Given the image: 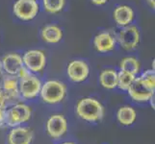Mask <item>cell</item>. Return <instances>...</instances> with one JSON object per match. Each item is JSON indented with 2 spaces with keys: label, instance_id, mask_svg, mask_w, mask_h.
<instances>
[{
  "label": "cell",
  "instance_id": "25",
  "mask_svg": "<svg viewBox=\"0 0 155 144\" xmlns=\"http://www.w3.org/2000/svg\"><path fill=\"white\" fill-rule=\"evenodd\" d=\"M147 3L150 6V8L154 9L155 8V0H146Z\"/></svg>",
  "mask_w": 155,
  "mask_h": 144
},
{
  "label": "cell",
  "instance_id": "17",
  "mask_svg": "<svg viewBox=\"0 0 155 144\" xmlns=\"http://www.w3.org/2000/svg\"><path fill=\"white\" fill-rule=\"evenodd\" d=\"M100 85L107 89H113L117 86V72L113 69H105L100 73Z\"/></svg>",
  "mask_w": 155,
  "mask_h": 144
},
{
  "label": "cell",
  "instance_id": "26",
  "mask_svg": "<svg viewBox=\"0 0 155 144\" xmlns=\"http://www.w3.org/2000/svg\"><path fill=\"white\" fill-rule=\"evenodd\" d=\"M2 75V66H1V62H0V76Z\"/></svg>",
  "mask_w": 155,
  "mask_h": 144
},
{
  "label": "cell",
  "instance_id": "4",
  "mask_svg": "<svg viewBox=\"0 0 155 144\" xmlns=\"http://www.w3.org/2000/svg\"><path fill=\"white\" fill-rule=\"evenodd\" d=\"M32 111L29 106L19 103L15 104L12 108L6 110L5 114V123L10 127L20 125L27 122L31 118Z\"/></svg>",
  "mask_w": 155,
  "mask_h": 144
},
{
  "label": "cell",
  "instance_id": "6",
  "mask_svg": "<svg viewBox=\"0 0 155 144\" xmlns=\"http://www.w3.org/2000/svg\"><path fill=\"white\" fill-rule=\"evenodd\" d=\"M40 6L37 0H17L13 12L18 18L28 21L35 18L39 14Z\"/></svg>",
  "mask_w": 155,
  "mask_h": 144
},
{
  "label": "cell",
  "instance_id": "11",
  "mask_svg": "<svg viewBox=\"0 0 155 144\" xmlns=\"http://www.w3.org/2000/svg\"><path fill=\"white\" fill-rule=\"evenodd\" d=\"M2 70H4L9 75L18 76L20 70L24 67L22 57L17 53H11L5 55L1 61Z\"/></svg>",
  "mask_w": 155,
  "mask_h": 144
},
{
  "label": "cell",
  "instance_id": "12",
  "mask_svg": "<svg viewBox=\"0 0 155 144\" xmlns=\"http://www.w3.org/2000/svg\"><path fill=\"white\" fill-rule=\"evenodd\" d=\"M1 88L7 98V101L15 100L19 97V87H18V77L14 75L5 76L2 80Z\"/></svg>",
  "mask_w": 155,
  "mask_h": 144
},
{
  "label": "cell",
  "instance_id": "18",
  "mask_svg": "<svg viewBox=\"0 0 155 144\" xmlns=\"http://www.w3.org/2000/svg\"><path fill=\"white\" fill-rule=\"evenodd\" d=\"M136 116L137 114L135 110L129 106L122 107V108H120L117 110V117L119 122L125 126H129L134 123V121L136 120Z\"/></svg>",
  "mask_w": 155,
  "mask_h": 144
},
{
  "label": "cell",
  "instance_id": "22",
  "mask_svg": "<svg viewBox=\"0 0 155 144\" xmlns=\"http://www.w3.org/2000/svg\"><path fill=\"white\" fill-rule=\"evenodd\" d=\"M6 103L7 98L0 86V126L5 123V114H6Z\"/></svg>",
  "mask_w": 155,
  "mask_h": 144
},
{
  "label": "cell",
  "instance_id": "3",
  "mask_svg": "<svg viewBox=\"0 0 155 144\" xmlns=\"http://www.w3.org/2000/svg\"><path fill=\"white\" fill-rule=\"evenodd\" d=\"M40 94L44 102L47 104H57L65 98L67 94V87L62 82L50 80L41 85Z\"/></svg>",
  "mask_w": 155,
  "mask_h": 144
},
{
  "label": "cell",
  "instance_id": "19",
  "mask_svg": "<svg viewBox=\"0 0 155 144\" xmlns=\"http://www.w3.org/2000/svg\"><path fill=\"white\" fill-rule=\"evenodd\" d=\"M120 70L129 72V73L136 76L137 74L140 72L141 65H140V62H139L136 58L125 57L120 61Z\"/></svg>",
  "mask_w": 155,
  "mask_h": 144
},
{
  "label": "cell",
  "instance_id": "16",
  "mask_svg": "<svg viewBox=\"0 0 155 144\" xmlns=\"http://www.w3.org/2000/svg\"><path fill=\"white\" fill-rule=\"evenodd\" d=\"M41 37L47 43H57L63 39V31L57 25H46L41 29Z\"/></svg>",
  "mask_w": 155,
  "mask_h": 144
},
{
  "label": "cell",
  "instance_id": "10",
  "mask_svg": "<svg viewBox=\"0 0 155 144\" xmlns=\"http://www.w3.org/2000/svg\"><path fill=\"white\" fill-rule=\"evenodd\" d=\"M46 130L52 138L58 139L65 135L68 130L67 119L61 114L52 115L46 123Z\"/></svg>",
  "mask_w": 155,
  "mask_h": 144
},
{
  "label": "cell",
  "instance_id": "27",
  "mask_svg": "<svg viewBox=\"0 0 155 144\" xmlns=\"http://www.w3.org/2000/svg\"><path fill=\"white\" fill-rule=\"evenodd\" d=\"M62 144H74V143H71V142H65V143H62Z\"/></svg>",
  "mask_w": 155,
  "mask_h": 144
},
{
  "label": "cell",
  "instance_id": "9",
  "mask_svg": "<svg viewBox=\"0 0 155 144\" xmlns=\"http://www.w3.org/2000/svg\"><path fill=\"white\" fill-rule=\"evenodd\" d=\"M68 76L74 83L85 81L90 74V67L86 62L82 60H74L68 66Z\"/></svg>",
  "mask_w": 155,
  "mask_h": 144
},
{
  "label": "cell",
  "instance_id": "20",
  "mask_svg": "<svg viewBox=\"0 0 155 144\" xmlns=\"http://www.w3.org/2000/svg\"><path fill=\"white\" fill-rule=\"evenodd\" d=\"M136 78L135 75L126 72L124 70H120V72H117V88H119L122 90H127L128 88L130 87V85L132 82L134 81V79Z\"/></svg>",
  "mask_w": 155,
  "mask_h": 144
},
{
  "label": "cell",
  "instance_id": "13",
  "mask_svg": "<svg viewBox=\"0 0 155 144\" xmlns=\"http://www.w3.org/2000/svg\"><path fill=\"white\" fill-rule=\"evenodd\" d=\"M117 40L113 35H111L109 32H102L97 35L94 39V48L98 52L107 53L115 49Z\"/></svg>",
  "mask_w": 155,
  "mask_h": 144
},
{
  "label": "cell",
  "instance_id": "1",
  "mask_svg": "<svg viewBox=\"0 0 155 144\" xmlns=\"http://www.w3.org/2000/svg\"><path fill=\"white\" fill-rule=\"evenodd\" d=\"M76 113L80 118L88 122H97L103 118L104 107L94 98H83L76 106Z\"/></svg>",
  "mask_w": 155,
  "mask_h": 144
},
{
  "label": "cell",
  "instance_id": "15",
  "mask_svg": "<svg viewBox=\"0 0 155 144\" xmlns=\"http://www.w3.org/2000/svg\"><path fill=\"white\" fill-rule=\"evenodd\" d=\"M113 15L116 23L119 26L124 27V26L129 25L134 19V11L130 6L120 5L115 9Z\"/></svg>",
  "mask_w": 155,
  "mask_h": 144
},
{
  "label": "cell",
  "instance_id": "23",
  "mask_svg": "<svg viewBox=\"0 0 155 144\" xmlns=\"http://www.w3.org/2000/svg\"><path fill=\"white\" fill-rule=\"evenodd\" d=\"M140 77L143 79V82L148 85L149 87L152 88H155V71H154V69H148V70L143 72Z\"/></svg>",
  "mask_w": 155,
  "mask_h": 144
},
{
  "label": "cell",
  "instance_id": "21",
  "mask_svg": "<svg viewBox=\"0 0 155 144\" xmlns=\"http://www.w3.org/2000/svg\"><path fill=\"white\" fill-rule=\"evenodd\" d=\"M66 0H42V6L47 13L57 14L64 9Z\"/></svg>",
  "mask_w": 155,
  "mask_h": 144
},
{
  "label": "cell",
  "instance_id": "14",
  "mask_svg": "<svg viewBox=\"0 0 155 144\" xmlns=\"http://www.w3.org/2000/svg\"><path fill=\"white\" fill-rule=\"evenodd\" d=\"M33 139V132L27 127H18L10 132L9 144H30Z\"/></svg>",
  "mask_w": 155,
  "mask_h": 144
},
{
  "label": "cell",
  "instance_id": "5",
  "mask_svg": "<svg viewBox=\"0 0 155 144\" xmlns=\"http://www.w3.org/2000/svg\"><path fill=\"white\" fill-rule=\"evenodd\" d=\"M140 31L135 25H127L122 27L117 34V41L122 49L130 51L140 43Z\"/></svg>",
  "mask_w": 155,
  "mask_h": 144
},
{
  "label": "cell",
  "instance_id": "7",
  "mask_svg": "<svg viewBox=\"0 0 155 144\" xmlns=\"http://www.w3.org/2000/svg\"><path fill=\"white\" fill-rule=\"evenodd\" d=\"M130 97L137 102H148L154 95L155 88H152L143 81L141 77H136L127 89Z\"/></svg>",
  "mask_w": 155,
  "mask_h": 144
},
{
  "label": "cell",
  "instance_id": "24",
  "mask_svg": "<svg viewBox=\"0 0 155 144\" xmlns=\"http://www.w3.org/2000/svg\"><path fill=\"white\" fill-rule=\"evenodd\" d=\"M91 1L97 6H101V5H104L106 2H108V0H91Z\"/></svg>",
  "mask_w": 155,
  "mask_h": 144
},
{
  "label": "cell",
  "instance_id": "8",
  "mask_svg": "<svg viewBox=\"0 0 155 144\" xmlns=\"http://www.w3.org/2000/svg\"><path fill=\"white\" fill-rule=\"evenodd\" d=\"M23 65L30 72L38 73L45 69L46 66V57L45 52L41 50H28L24 53Z\"/></svg>",
  "mask_w": 155,
  "mask_h": 144
},
{
  "label": "cell",
  "instance_id": "2",
  "mask_svg": "<svg viewBox=\"0 0 155 144\" xmlns=\"http://www.w3.org/2000/svg\"><path fill=\"white\" fill-rule=\"evenodd\" d=\"M18 77L19 93L25 99H33L40 94L41 82V80L32 74L25 66L21 69Z\"/></svg>",
  "mask_w": 155,
  "mask_h": 144
}]
</instances>
